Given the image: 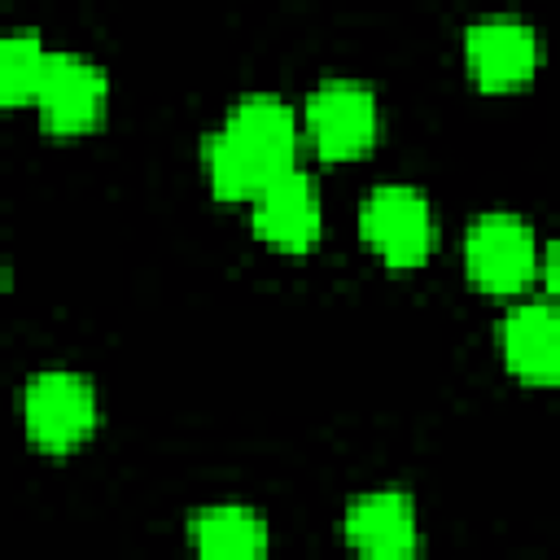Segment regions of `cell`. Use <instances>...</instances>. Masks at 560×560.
<instances>
[{
  "mask_svg": "<svg viewBox=\"0 0 560 560\" xmlns=\"http://www.w3.org/2000/svg\"><path fill=\"white\" fill-rule=\"evenodd\" d=\"M298 158V118L280 96L249 92L241 96L223 127L206 136L201 166L210 188L223 201H249L276 171L293 166Z\"/></svg>",
  "mask_w": 560,
  "mask_h": 560,
  "instance_id": "6da1fadb",
  "label": "cell"
},
{
  "mask_svg": "<svg viewBox=\"0 0 560 560\" xmlns=\"http://www.w3.org/2000/svg\"><path fill=\"white\" fill-rule=\"evenodd\" d=\"M22 420L35 446L52 455L74 451L96 429V389L88 376L66 372V368L35 372L22 389Z\"/></svg>",
  "mask_w": 560,
  "mask_h": 560,
  "instance_id": "7a4b0ae2",
  "label": "cell"
},
{
  "mask_svg": "<svg viewBox=\"0 0 560 560\" xmlns=\"http://www.w3.org/2000/svg\"><path fill=\"white\" fill-rule=\"evenodd\" d=\"M538 236L521 214L486 210L464 232V267L468 280L486 293H521L534 280Z\"/></svg>",
  "mask_w": 560,
  "mask_h": 560,
  "instance_id": "3957f363",
  "label": "cell"
},
{
  "mask_svg": "<svg viewBox=\"0 0 560 560\" xmlns=\"http://www.w3.org/2000/svg\"><path fill=\"white\" fill-rule=\"evenodd\" d=\"M433 210L429 197L411 184H376L359 206V236L389 267H416L433 249Z\"/></svg>",
  "mask_w": 560,
  "mask_h": 560,
  "instance_id": "277c9868",
  "label": "cell"
},
{
  "mask_svg": "<svg viewBox=\"0 0 560 560\" xmlns=\"http://www.w3.org/2000/svg\"><path fill=\"white\" fill-rule=\"evenodd\" d=\"M381 127L376 92L359 79H324L306 96V136L319 158L346 162L372 149Z\"/></svg>",
  "mask_w": 560,
  "mask_h": 560,
  "instance_id": "5b68a950",
  "label": "cell"
},
{
  "mask_svg": "<svg viewBox=\"0 0 560 560\" xmlns=\"http://www.w3.org/2000/svg\"><path fill=\"white\" fill-rule=\"evenodd\" d=\"M109 79L96 61L79 52H48L39 88H35V109L39 122L57 136H79L105 114Z\"/></svg>",
  "mask_w": 560,
  "mask_h": 560,
  "instance_id": "8992f818",
  "label": "cell"
},
{
  "mask_svg": "<svg viewBox=\"0 0 560 560\" xmlns=\"http://www.w3.org/2000/svg\"><path fill=\"white\" fill-rule=\"evenodd\" d=\"M319 219H324V210H319V188H315V179L293 162V166H284V171H276L254 197H249V223H254V232L267 241V245H276V249H306V245H315V236H319Z\"/></svg>",
  "mask_w": 560,
  "mask_h": 560,
  "instance_id": "52a82bcc",
  "label": "cell"
},
{
  "mask_svg": "<svg viewBox=\"0 0 560 560\" xmlns=\"http://www.w3.org/2000/svg\"><path fill=\"white\" fill-rule=\"evenodd\" d=\"M538 57H542L538 35L521 18H481L464 31L468 74L490 92H508V88L529 83L538 70Z\"/></svg>",
  "mask_w": 560,
  "mask_h": 560,
  "instance_id": "ba28073f",
  "label": "cell"
},
{
  "mask_svg": "<svg viewBox=\"0 0 560 560\" xmlns=\"http://www.w3.org/2000/svg\"><path fill=\"white\" fill-rule=\"evenodd\" d=\"M499 350L512 376L529 385H551L560 376V319L551 298L516 302L499 319Z\"/></svg>",
  "mask_w": 560,
  "mask_h": 560,
  "instance_id": "9c48e42d",
  "label": "cell"
},
{
  "mask_svg": "<svg viewBox=\"0 0 560 560\" xmlns=\"http://www.w3.org/2000/svg\"><path fill=\"white\" fill-rule=\"evenodd\" d=\"M346 542L372 560H402L420 547L416 503L402 490H368L346 508Z\"/></svg>",
  "mask_w": 560,
  "mask_h": 560,
  "instance_id": "30bf717a",
  "label": "cell"
},
{
  "mask_svg": "<svg viewBox=\"0 0 560 560\" xmlns=\"http://www.w3.org/2000/svg\"><path fill=\"white\" fill-rule=\"evenodd\" d=\"M192 547L210 560H254L267 551V525L258 512L241 508V503H214L201 508L188 521Z\"/></svg>",
  "mask_w": 560,
  "mask_h": 560,
  "instance_id": "8fae6325",
  "label": "cell"
},
{
  "mask_svg": "<svg viewBox=\"0 0 560 560\" xmlns=\"http://www.w3.org/2000/svg\"><path fill=\"white\" fill-rule=\"evenodd\" d=\"M52 48H44V39L35 31H9L0 35V105H26L35 101L44 61Z\"/></svg>",
  "mask_w": 560,
  "mask_h": 560,
  "instance_id": "7c38bea8",
  "label": "cell"
}]
</instances>
